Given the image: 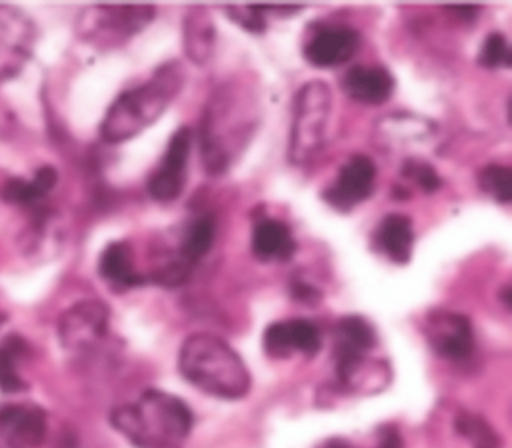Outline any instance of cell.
Instances as JSON below:
<instances>
[{
  "label": "cell",
  "mask_w": 512,
  "mask_h": 448,
  "mask_svg": "<svg viewBox=\"0 0 512 448\" xmlns=\"http://www.w3.org/2000/svg\"><path fill=\"white\" fill-rule=\"evenodd\" d=\"M194 132L190 126H180L166 146V152L148 178V194L158 202L176 200L186 184L188 158L192 152Z\"/></svg>",
  "instance_id": "obj_9"
},
{
  "label": "cell",
  "mask_w": 512,
  "mask_h": 448,
  "mask_svg": "<svg viewBox=\"0 0 512 448\" xmlns=\"http://www.w3.org/2000/svg\"><path fill=\"white\" fill-rule=\"evenodd\" d=\"M28 352L26 342L12 334L6 336L0 342V390L6 394L22 392L26 388V382L20 374V362L24 360Z\"/></svg>",
  "instance_id": "obj_22"
},
{
  "label": "cell",
  "mask_w": 512,
  "mask_h": 448,
  "mask_svg": "<svg viewBox=\"0 0 512 448\" xmlns=\"http://www.w3.org/2000/svg\"><path fill=\"white\" fill-rule=\"evenodd\" d=\"M374 184L376 166L372 158L364 154H354L342 164L334 182L322 192V198L334 210L348 212L372 196Z\"/></svg>",
  "instance_id": "obj_11"
},
{
  "label": "cell",
  "mask_w": 512,
  "mask_h": 448,
  "mask_svg": "<svg viewBox=\"0 0 512 448\" xmlns=\"http://www.w3.org/2000/svg\"><path fill=\"white\" fill-rule=\"evenodd\" d=\"M478 64L484 68H510V44L502 32H490L480 46Z\"/></svg>",
  "instance_id": "obj_26"
},
{
  "label": "cell",
  "mask_w": 512,
  "mask_h": 448,
  "mask_svg": "<svg viewBox=\"0 0 512 448\" xmlns=\"http://www.w3.org/2000/svg\"><path fill=\"white\" fill-rule=\"evenodd\" d=\"M180 374L200 392L238 400L250 390V374L240 354L214 334H192L178 354Z\"/></svg>",
  "instance_id": "obj_4"
},
{
  "label": "cell",
  "mask_w": 512,
  "mask_h": 448,
  "mask_svg": "<svg viewBox=\"0 0 512 448\" xmlns=\"http://www.w3.org/2000/svg\"><path fill=\"white\" fill-rule=\"evenodd\" d=\"M342 90L360 104H384L394 92V76L380 64H358L342 76Z\"/></svg>",
  "instance_id": "obj_16"
},
{
  "label": "cell",
  "mask_w": 512,
  "mask_h": 448,
  "mask_svg": "<svg viewBox=\"0 0 512 448\" xmlns=\"http://www.w3.org/2000/svg\"><path fill=\"white\" fill-rule=\"evenodd\" d=\"M376 448H404L402 434L398 432L396 426H382L378 432V442Z\"/></svg>",
  "instance_id": "obj_29"
},
{
  "label": "cell",
  "mask_w": 512,
  "mask_h": 448,
  "mask_svg": "<svg viewBox=\"0 0 512 448\" xmlns=\"http://www.w3.org/2000/svg\"><path fill=\"white\" fill-rule=\"evenodd\" d=\"M214 42V28L206 16H198V8H194L184 24V48L186 54L198 62L204 64L210 58Z\"/></svg>",
  "instance_id": "obj_23"
},
{
  "label": "cell",
  "mask_w": 512,
  "mask_h": 448,
  "mask_svg": "<svg viewBox=\"0 0 512 448\" xmlns=\"http://www.w3.org/2000/svg\"><path fill=\"white\" fill-rule=\"evenodd\" d=\"M322 448H354L350 442H346V440H342V438H332V440H328V442H324V446Z\"/></svg>",
  "instance_id": "obj_32"
},
{
  "label": "cell",
  "mask_w": 512,
  "mask_h": 448,
  "mask_svg": "<svg viewBox=\"0 0 512 448\" xmlns=\"http://www.w3.org/2000/svg\"><path fill=\"white\" fill-rule=\"evenodd\" d=\"M2 320H4V316H2V314H0V324H2Z\"/></svg>",
  "instance_id": "obj_33"
},
{
  "label": "cell",
  "mask_w": 512,
  "mask_h": 448,
  "mask_svg": "<svg viewBox=\"0 0 512 448\" xmlns=\"http://www.w3.org/2000/svg\"><path fill=\"white\" fill-rule=\"evenodd\" d=\"M224 12L230 16L232 22H236L240 28L260 34L266 30V8L264 6H254V4H244V6H226Z\"/></svg>",
  "instance_id": "obj_28"
},
{
  "label": "cell",
  "mask_w": 512,
  "mask_h": 448,
  "mask_svg": "<svg viewBox=\"0 0 512 448\" xmlns=\"http://www.w3.org/2000/svg\"><path fill=\"white\" fill-rule=\"evenodd\" d=\"M444 10L464 22H472L476 18V14L480 12V8L476 4H456V6H446Z\"/></svg>",
  "instance_id": "obj_31"
},
{
  "label": "cell",
  "mask_w": 512,
  "mask_h": 448,
  "mask_svg": "<svg viewBox=\"0 0 512 448\" xmlns=\"http://www.w3.org/2000/svg\"><path fill=\"white\" fill-rule=\"evenodd\" d=\"M184 78L180 62H166L146 82L118 94L100 122L102 140L118 144L154 124L180 92Z\"/></svg>",
  "instance_id": "obj_3"
},
{
  "label": "cell",
  "mask_w": 512,
  "mask_h": 448,
  "mask_svg": "<svg viewBox=\"0 0 512 448\" xmlns=\"http://www.w3.org/2000/svg\"><path fill=\"white\" fill-rule=\"evenodd\" d=\"M154 12L148 4L90 6L78 16V34L98 48H116L146 28Z\"/></svg>",
  "instance_id": "obj_6"
},
{
  "label": "cell",
  "mask_w": 512,
  "mask_h": 448,
  "mask_svg": "<svg viewBox=\"0 0 512 448\" xmlns=\"http://www.w3.org/2000/svg\"><path fill=\"white\" fill-rule=\"evenodd\" d=\"M192 422L184 400L154 388L110 412V424L134 448H184Z\"/></svg>",
  "instance_id": "obj_1"
},
{
  "label": "cell",
  "mask_w": 512,
  "mask_h": 448,
  "mask_svg": "<svg viewBox=\"0 0 512 448\" xmlns=\"http://www.w3.org/2000/svg\"><path fill=\"white\" fill-rule=\"evenodd\" d=\"M456 432L464 436L472 448H502L498 432L478 414L460 412L456 416Z\"/></svg>",
  "instance_id": "obj_24"
},
{
  "label": "cell",
  "mask_w": 512,
  "mask_h": 448,
  "mask_svg": "<svg viewBox=\"0 0 512 448\" xmlns=\"http://www.w3.org/2000/svg\"><path fill=\"white\" fill-rule=\"evenodd\" d=\"M36 42L34 22L16 6L0 4V82L14 78L30 60Z\"/></svg>",
  "instance_id": "obj_10"
},
{
  "label": "cell",
  "mask_w": 512,
  "mask_h": 448,
  "mask_svg": "<svg viewBox=\"0 0 512 448\" xmlns=\"http://www.w3.org/2000/svg\"><path fill=\"white\" fill-rule=\"evenodd\" d=\"M46 430V412L40 406H0V448H38L46 438Z\"/></svg>",
  "instance_id": "obj_14"
},
{
  "label": "cell",
  "mask_w": 512,
  "mask_h": 448,
  "mask_svg": "<svg viewBox=\"0 0 512 448\" xmlns=\"http://www.w3.org/2000/svg\"><path fill=\"white\" fill-rule=\"evenodd\" d=\"M98 272L102 280H106V284L118 292L146 282L144 274L136 268L132 246L124 240H114L102 250L98 258Z\"/></svg>",
  "instance_id": "obj_17"
},
{
  "label": "cell",
  "mask_w": 512,
  "mask_h": 448,
  "mask_svg": "<svg viewBox=\"0 0 512 448\" xmlns=\"http://www.w3.org/2000/svg\"><path fill=\"white\" fill-rule=\"evenodd\" d=\"M322 338L314 322L306 318H292L272 322L262 336L264 352L270 358H288L292 354L314 356L320 350Z\"/></svg>",
  "instance_id": "obj_15"
},
{
  "label": "cell",
  "mask_w": 512,
  "mask_h": 448,
  "mask_svg": "<svg viewBox=\"0 0 512 448\" xmlns=\"http://www.w3.org/2000/svg\"><path fill=\"white\" fill-rule=\"evenodd\" d=\"M478 184L496 202L508 204L512 200V170L502 164H488L478 174Z\"/></svg>",
  "instance_id": "obj_25"
},
{
  "label": "cell",
  "mask_w": 512,
  "mask_h": 448,
  "mask_svg": "<svg viewBox=\"0 0 512 448\" xmlns=\"http://www.w3.org/2000/svg\"><path fill=\"white\" fill-rule=\"evenodd\" d=\"M402 176L408 178L410 182H414L426 194L436 192L442 184L440 174L436 172V168L432 164H428L426 160H420V158L404 160L402 162Z\"/></svg>",
  "instance_id": "obj_27"
},
{
  "label": "cell",
  "mask_w": 512,
  "mask_h": 448,
  "mask_svg": "<svg viewBox=\"0 0 512 448\" xmlns=\"http://www.w3.org/2000/svg\"><path fill=\"white\" fill-rule=\"evenodd\" d=\"M250 248L260 262H284L292 258L296 240L288 224L278 218H260L252 228Z\"/></svg>",
  "instance_id": "obj_18"
},
{
  "label": "cell",
  "mask_w": 512,
  "mask_h": 448,
  "mask_svg": "<svg viewBox=\"0 0 512 448\" xmlns=\"http://www.w3.org/2000/svg\"><path fill=\"white\" fill-rule=\"evenodd\" d=\"M360 46V34L346 24H318L310 30L302 48L304 58L316 68H334L346 64Z\"/></svg>",
  "instance_id": "obj_13"
},
{
  "label": "cell",
  "mask_w": 512,
  "mask_h": 448,
  "mask_svg": "<svg viewBox=\"0 0 512 448\" xmlns=\"http://www.w3.org/2000/svg\"><path fill=\"white\" fill-rule=\"evenodd\" d=\"M374 248L394 264H406L414 250L412 220L404 214H388L374 230Z\"/></svg>",
  "instance_id": "obj_19"
},
{
  "label": "cell",
  "mask_w": 512,
  "mask_h": 448,
  "mask_svg": "<svg viewBox=\"0 0 512 448\" xmlns=\"http://www.w3.org/2000/svg\"><path fill=\"white\" fill-rule=\"evenodd\" d=\"M292 294H294V298H298L302 302H312V300H316L320 296L318 290L314 286H310L308 282H304V280L292 282Z\"/></svg>",
  "instance_id": "obj_30"
},
{
  "label": "cell",
  "mask_w": 512,
  "mask_h": 448,
  "mask_svg": "<svg viewBox=\"0 0 512 448\" xmlns=\"http://www.w3.org/2000/svg\"><path fill=\"white\" fill-rule=\"evenodd\" d=\"M424 332L430 348L446 360H466L474 350L472 324L464 314L434 310L426 318Z\"/></svg>",
  "instance_id": "obj_12"
},
{
  "label": "cell",
  "mask_w": 512,
  "mask_h": 448,
  "mask_svg": "<svg viewBox=\"0 0 512 448\" xmlns=\"http://www.w3.org/2000/svg\"><path fill=\"white\" fill-rule=\"evenodd\" d=\"M244 94L246 90L236 82L222 84L206 102L200 124V150L204 168L210 174L226 172L254 132L256 110Z\"/></svg>",
  "instance_id": "obj_2"
},
{
  "label": "cell",
  "mask_w": 512,
  "mask_h": 448,
  "mask_svg": "<svg viewBox=\"0 0 512 448\" xmlns=\"http://www.w3.org/2000/svg\"><path fill=\"white\" fill-rule=\"evenodd\" d=\"M110 310L100 300H82L70 306L58 320L60 344L68 352H88L108 332Z\"/></svg>",
  "instance_id": "obj_8"
},
{
  "label": "cell",
  "mask_w": 512,
  "mask_h": 448,
  "mask_svg": "<svg viewBox=\"0 0 512 448\" xmlns=\"http://www.w3.org/2000/svg\"><path fill=\"white\" fill-rule=\"evenodd\" d=\"M56 180H58L56 170L50 166H44V168L36 170L32 180H22V178L6 180V184L2 186V198L12 204L34 206L48 196V192L54 188Z\"/></svg>",
  "instance_id": "obj_21"
},
{
  "label": "cell",
  "mask_w": 512,
  "mask_h": 448,
  "mask_svg": "<svg viewBox=\"0 0 512 448\" xmlns=\"http://www.w3.org/2000/svg\"><path fill=\"white\" fill-rule=\"evenodd\" d=\"M376 346V332L362 316H344L334 326V376L340 386H356L366 368L368 354Z\"/></svg>",
  "instance_id": "obj_7"
},
{
  "label": "cell",
  "mask_w": 512,
  "mask_h": 448,
  "mask_svg": "<svg viewBox=\"0 0 512 448\" xmlns=\"http://www.w3.org/2000/svg\"><path fill=\"white\" fill-rule=\"evenodd\" d=\"M330 108L332 92L322 80H310L296 92L288 148L292 164H306L322 150Z\"/></svg>",
  "instance_id": "obj_5"
},
{
  "label": "cell",
  "mask_w": 512,
  "mask_h": 448,
  "mask_svg": "<svg viewBox=\"0 0 512 448\" xmlns=\"http://www.w3.org/2000/svg\"><path fill=\"white\" fill-rule=\"evenodd\" d=\"M216 236V220L212 214H200L198 218H194L180 240V248H178V256L174 258L182 268H186L188 272L198 264V260L212 248Z\"/></svg>",
  "instance_id": "obj_20"
}]
</instances>
